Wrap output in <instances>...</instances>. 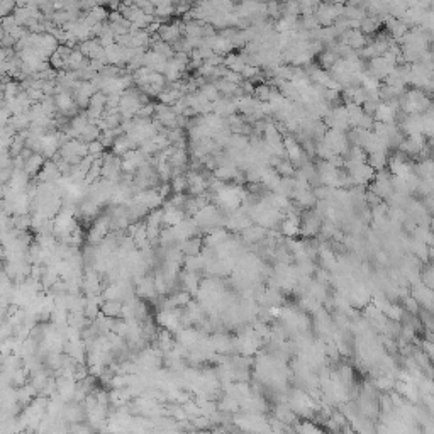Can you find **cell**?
<instances>
[{"mask_svg":"<svg viewBox=\"0 0 434 434\" xmlns=\"http://www.w3.org/2000/svg\"><path fill=\"white\" fill-rule=\"evenodd\" d=\"M384 24L387 27V32L390 34L393 39H399V41H401V39L409 31V26L405 24L402 19H399V17H393V15H388Z\"/></svg>","mask_w":434,"mask_h":434,"instance_id":"5","label":"cell"},{"mask_svg":"<svg viewBox=\"0 0 434 434\" xmlns=\"http://www.w3.org/2000/svg\"><path fill=\"white\" fill-rule=\"evenodd\" d=\"M158 346H159V350L161 351H170L171 348L175 346V341L173 338H171V331L170 329H161L158 333Z\"/></svg>","mask_w":434,"mask_h":434,"instance_id":"18","label":"cell"},{"mask_svg":"<svg viewBox=\"0 0 434 434\" xmlns=\"http://www.w3.org/2000/svg\"><path fill=\"white\" fill-rule=\"evenodd\" d=\"M136 294L139 297H144V299H153L158 292L155 288V280L151 278H141L138 282V290H136Z\"/></svg>","mask_w":434,"mask_h":434,"instance_id":"10","label":"cell"},{"mask_svg":"<svg viewBox=\"0 0 434 434\" xmlns=\"http://www.w3.org/2000/svg\"><path fill=\"white\" fill-rule=\"evenodd\" d=\"M375 387L378 388V390H384V392H392L393 388H395V378H392L390 375L387 376H376L375 380Z\"/></svg>","mask_w":434,"mask_h":434,"instance_id":"22","label":"cell"},{"mask_svg":"<svg viewBox=\"0 0 434 434\" xmlns=\"http://www.w3.org/2000/svg\"><path fill=\"white\" fill-rule=\"evenodd\" d=\"M198 90H201V92H202L205 97H207V99H209L210 102L219 100L221 97H222V94L219 92V88H217V85H215V83H205L204 87H201Z\"/></svg>","mask_w":434,"mask_h":434,"instance_id":"23","label":"cell"},{"mask_svg":"<svg viewBox=\"0 0 434 434\" xmlns=\"http://www.w3.org/2000/svg\"><path fill=\"white\" fill-rule=\"evenodd\" d=\"M129 150H134L133 144H131V141L128 138V134H121V136H117L116 141H114V146H112V153H116L117 156H124L125 153H128Z\"/></svg>","mask_w":434,"mask_h":434,"instance_id":"16","label":"cell"},{"mask_svg":"<svg viewBox=\"0 0 434 434\" xmlns=\"http://www.w3.org/2000/svg\"><path fill=\"white\" fill-rule=\"evenodd\" d=\"M100 134H102V129L99 128V124H97V122H90L87 128L82 131V134H80L78 139H82L83 142H92V141L99 139Z\"/></svg>","mask_w":434,"mask_h":434,"instance_id":"17","label":"cell"},{"mask_svg":"<svg viewBox=\"0 0 434 434\" xmlns=\"http://www.w3.org/2000/svg\"><path fill=\"white\" fill-rule=\"evenodd\" d=\"M342 9H345V5L333 4L331 0H326V2H321L317 5L314 14H316L321 27H331V26H334V22L338 21L339 17H342Z\"/></svg>","mask_w":434,"mask_h":434,"instance_id":"1","label":"cell"},{"mask_svg":"<svg viewBox=\"0 0 434 434\" xmlns=\"http://www.w3.org/2000/svg\"><path fill=\"white\" fill-rule=\"evenodd\" d=\"M243 236L244 239H248L251 243H256L258 239H261L265 236V227L263 226H248L246 229L243 231Z\"/></svg>","mask_w":434,"mask_h":434,"instance_id":"21","label":"cell"},{"mask_svg":"<svg viewBox=\"0 0 434 434\" xmlns=\"http://www.w3.org/2000/svg\"><path fill=\"white\" fill-rule=\"evenodd\" d=\"M48 380H49V378H48V375H46V373H43L41 370H38V372H36V375L32 376V382H31V384H32L34 387L38 388V392H41L43 388L46 387Z\"/></svg>","mask_w":434,"mask_h":434,"instance_id":"29","label":"cell"},{"mask_svg":"<svg viewBox=\"0 0 434 434\" xmlns=\"http://www.w3.org/2000/svg\"><path fill=\"white\" fill-rule=\"evenodd\" d=\"M431 142H432V146H434V136H432V139H431Z\"/></svg>","mask_w":434,"mask_h":434,"instance_id":"36","label":"cell"},{"mask_svg":"<svg viewBox=\"0 0 434 434\" xmlns=\"http://www.w3.org/2000/svg\"><path fill=\"white\" fill-rule=\"evenodd\" d=\"M184 27H185V21H176V22H170V24H161L158 36L161 38L163 41H167L173 46V44L178 41V39H182V36L185 34Z\"/></svg>","mask_w":434,"mask_h":434,"instance_id":"2","label":"cell"},{"mask_svg":"<svg viewBox=\"0 0 434 434\" xmlns=\"http://www.w3.org/2000/svg\"><path fill=\"white\" fill-rule=\"evenodd\" d=\"M104 150H105V146L102 144L100 139L88 142V155H90V156H94V158H100V156H104Z\"/></svg>","mask_w":434,"mask_h":434,"instance_id":"28","label":"cell"},{"mask_svg":"<svg viewBox=\"0 0 434 434\" xmlns=\"http://www.w3.org/2000/svg\"><path fill=\"white\" fill-rule=\"evenodd\" d=\"M44 158H46V156H43L41 153H32V156L27 159L26 165H24V170L29 175H38L39 171L43 170L44 163H46V161H44Z\"/></svg>","mask_w":434,"mask_h":434,"instance_id":"11","label":"cell"},{"mask_svg":"<svg viewBox=\"0 0 434 434\" xmlns=\"http://www.w3.org/2000/svg\"><path fill=\"white\" fill-rule=\"evenodd\" d=\"M17 9L15 0H0V12H2V17L12 14Z\"/></svg>","mask_w":434,"mask_h":434,"instance_id":"31","label":"cell"},{"mask_svg":"<svg viewBox=\"0 0 434 434\" xmlns=\"http://www.w3.org/2000/svg\"><path fill=\"white\" fill-rule=\"evenodd\" d=\"M182 97H184V94L180 92L178 88H175V87H168V88H165L161 94L158 95V99H159V102H161V104H165V105H173V104H176V102H178Z\"/></svg>","mask_w":434,"mask_h":434,"instance_id":"12","label":"cell"},{"mask_svg":"<svg viewBox=\"0 0 434 434\" xmlns=\"http://www.w3.org/2000/svg\"><path fill=\"white\" fill-rule=\"evenodd\" d=\"M429 229L434 232V217H431V221H429Z\"/></svg>","mask_w":434,"mask_h":434,"instance_id":"35","label":"cell"},{"mask_svg":"<svg viewBox=\"0 0 434 434\" xmlns=\"http://www.w3.org/2000/svg\"><path fill=\"white\" fill-rule=\"evenodd\" d=\"M238 407H239V404H238V401H236L234 397H232V399H231V397H226L224 401L219 404V409H221V410H227V412H236Z\"/></svg>","mask_w":434,"mask_h":434,"instance_id":"30","label":"cell"},{"mask_svg":"<svg viewBox=\"0 0 434 434\" xmlns=\"http://www.w3.org/2000/svg\"><path fill=\"white\" fill-rule=\"evenodd\" d=\"M338 41H342V43H346L348 46H350L353 51L355 49H359L361 51L365 46L368 44V39H367V34H363L359 29H348L342 36L338 39Z\"/></svg>","mask_w":434,"mask_h":434,"instance_id":"4","label":"cell"},{"mask_svg":"<svg viewBox=\"0 0 434 434\" xmlns=\"http://www.w3.org/2000/svg\"><path fill=\"white\" fill-rule=\"evenodd\" d=\"M184 283L187 285V288L190 290L192 294H195L197 292V285H198V280H197V275H195V272H188L184 275Z\"/></svg>","mask_w":434,"mask_h":434,"instance_id":"27","label":"cell"},{"mask_svg":"<svg viewBox=\"0 0 434 434\" xmlns=\"http://www.w3.org/2000/svg\"><path fill=\"white\" fill-rule=\"evenodd\" d=\"M180 339H182V345L184 346H193L197 342L198 339V334L195 333V331H190V329H185L184 333L180 334Z\"/></svg>","mask_w":434,"mask_h":434,"instance_id":"26","label":"cell"},{"mask_svg":"<svg viewBox=\"0 0 434 434\" xmlns=\"http://www.w3.org/2000/svg\"><path fill=\"white\" fill-rule=\"evenodd\" d=\"M122 302L121 300H105L102 304V314L107 317H121L122 316Z\"/></svg>","mask_w":434,"mask_h":434,"instance_id":"14","label":"cell"},{"mask_svg":"<svg viewBox=\"0 0 434 434\" xmlns=\"http://www.w3.org/2000/svg\"><path fill=\"white\" fill-rule=\"evenodd\" d=\"M376 260H378V263L385 265L387 263V255L384 253V251H380V253H376Z\"/></svg>","mask_w":434,"mask_h":434,"instance_id":"34","label":"cell"},{"mask_svg":"<svg viewBox=\"0 0 434 434\" xmlns=\"http://www.w3.org/2000/svg\"><path fill=\"white\" fill-rule=\"evenodd\" d=\"M380 26L382 21L376 15H365L361 19V24H359V31L367 34V36H372V34H375L380 29Z\"/></svg>","mask_w":434,"mask_h":434,"instance_id":"9","label":"cell"},{"mask_svg":"<svg viewBox=\"0 0 434 434\" xmlns=\"http://www.w3.org/2000/svg\"><path fill=\"white\" fill-rule=\"evenodd\" d=\"M402 299H404V309L405 311L410 312V314H418V311L421 309V304L414 295H405V297H402Z\"/></svg>","mask_w":434,"mask_h":434,"instance_id":"24","label":"cell"},{"mask_svg":"<svg viewBox=\"0 0 434 434\" xmlns=\"http://www.w3.org/2000/svg\"><path fill=\"white\" fill-rule=\"evenodd\" d=\"M170 184H171V190L175 193H184L185 190H188V180H187V175H184V173H175L171 176Z\"/></svg>","mask_w":434,"mask_h":434,"instance_id":"19","label":"cell"},{"mask_svg":"<svg viewBox=\"0 0 434 434\" xmlns=\"http://www.w3.org/2000/svg\"><path fill=\"white\" fill-rule=\"evenodd\" d=\"M182 221H185V212L178 207H171V205H167L165 207V215H163V222L170 227H173L176 224H180Z\"/></svg>","mask_w":434,"mask_h":434,"instance_id":"8","label":"cell"},{"mask_svg":"<svg viewBox=\"0 0 434 434\" xmlns=\"http://www.w3.org/2000/svg\"><path fill=\"white\" fill-rule=\"evenodd\" d=\"M48 61H49L51 68H55V70H60V68H66V58L60 53L58 49H56L55 53L49 56Z\"/></svg>","mask_w":434,"mask_h":434,"instance_id":"25","label":"cell"},{"mask_svg":"<svg viewBox=\"0 0 434 434\" xmlns=\"http://www.w3.org/2000/svg\"><path fill=\"white\" fill-rule=\"evenodd\" d=\"M397 111L399 109L392 107L390 104H387V102H380L373 117H375V121H378V122L393 124V121H395V117H397Z\"/></svg>","mask_w":434,"mask_h":434,"instance_id":"7","label":"cell"},{"mask_svg":"<svg viewBox=\"0 0 434 434\" xmlns=\"http://www.w3.org/2000/svg\"><path fill=\"white\" fill-rule=\"evenodd\" d=\"M283 146H285V151H287V158L292 161L294 165H299V167H304V159H305V153H304V148L299 141L292 136H285L283 138Z\"/></svg>","mask_w":434,"mask_h":434,"instance_id":"3","label":"cell"},{"mask_svg":"<svg viewBox=\"0 0 434 434\" xmlns=\"http://www.w3.org/2000/svg\"><path fill=\"white\" fill-rule=\"evenodd\" d=\"M180 251H184L187 256H197L198 253L202 251V241L201 238H188L185 239L184 243H182Z\"/></svg>","mask_w":434,"mask_h":434,"instance_id":"15","label":"cell"},{"mask_svg":"<svg viewBox=\"0 0 434 434\" xmlns=\"http://www.w3.org/2000/svg\"><path fill=\"white\" fill-rule=\"evenodd\" d=\"M421 350L424 351L429 358L434 359V341H432V339H424V341H422Z\"/></svg>","mask_w":434,"mask_h":434,"instance_id":"32","label":"cell"},{"mask_svg":"<svg viewBox=\"0 0 434 434\" xmlns=\"http://www.w3.org/2000/svg\"><path fill=\"white\" fill-rule=\"evenodd\" d=\"M368 165L372 167L375 171H382L385 170L387 163H388V156H387V151H376V153H370L368 155Z\"/></svg>","mask_w":434,"mask_h":434,"instance_id":"13","label":"cell"},{"mask_svg":"<svg viewBox=\"0 0 434 434\" xmlns=\"http://www.w3.org/2000/svg\"><path fill=\"white\" fill-rule=\"evenodd\" d=\"M238 111V105H236V100H231V97H221L219 100L212 102V112H215L217 116H222V117H229L232 114H236Z\"/></svg>","mask_w":434,"mask_h":434,"instance_id":"6","label":"cell"},{"mask_svg":"<svg viewBox=\"0 0 434 434\" xmlns=\"http://www.w3.org/2000/svg\"><path fill=\"white\" fill-rule=\"evenodd\" d=\"M273 168L278 171L280 176H294V175H295V165L290 161L288 158H287V159L280 158L278 163H277Z\"/></svg>","mask_w":434,"mask_h":434,"instance_id":"20","label":"cell"},{"mask_svg":"<svg viewBox=\"0 0 434 434\" xmlns=\"http://www.w3.org/2000/svg\"><path fill=\"white\" fill-rule=\"evenodd\" d=\"M297 431H304V432H321V427H317L316 424H312V422L305 421L304 424L297 427Z\"/></svg>","mask_w":434,"mask_h":434,"instance_id":"33","label":"cell"}]
</instances>
